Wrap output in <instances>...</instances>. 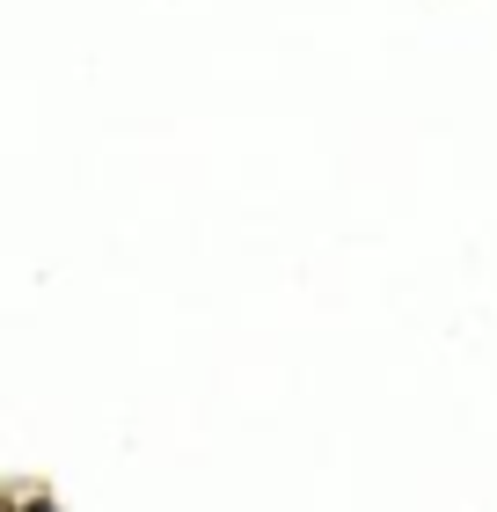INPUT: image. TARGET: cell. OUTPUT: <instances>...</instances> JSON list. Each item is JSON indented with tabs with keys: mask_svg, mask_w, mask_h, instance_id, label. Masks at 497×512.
Listing matches in <instances>:
<instances>
[{
	"mask_svg": "<svg viewBox=\"0 0 497 512\" xmlns=\"http://www.w3.org/2000/svg\"><path fill=\"white\" fill-rule=\"evenodd\" d=\"M22 512H52V505H22Z\"/></svg>",
	"mask_w": 497,
	"mask_h": 512,
	"instance_id": "obj_1",
	"label": "cell"
}]
</instances>
